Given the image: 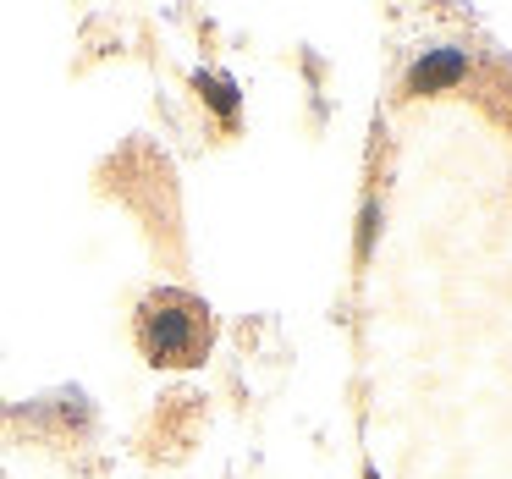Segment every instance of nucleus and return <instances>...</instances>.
<instances>
[{"label":"nucleus","instance_id":"nucleus-1","mask_svg":"<svg viewBox=\"0 0 512 479\" xmlns=\"http://www.w3.org/2000/svg\"><path fill=\"white\" fill-rule=\"evenodd\" d=\"M138 342H144V358L155 369H193L204 364L215 342V320L193 292L166 287L138 309Z\"/></svg>","mask_w":512,"mask_h":479},{"label":"nucleus","instance_id":"nucleus-2","mask_svg":"<svg viewBox=\"0 0 512 479\" xmlns=\"http://www.w3.org/2000/svg\"><path fill=\"white\" fill-rule=\"evenodd\" d=\"M463 78H468V50L441 45V50H424V56L408 67V94H446Z\"/></svg>","mask_w":512,"mask_h":479},{"label":"nucleus","instance_id":"nucleus-3","mask_svg":"<svg viewBox=\"0 0 512 479\" xmlns=\"http://www.w3.org/2000/svg\"><path fill=\"white\" fill-rule=\"evenodd\" d=\"M199 89H204V100H210L221 116H237V83H232V78H215V72H199Z\"/></svg>","mask_w":512,"mask_h":479},{"label":"nucleus","instance_id":"nucleus-4","mask_svg":"<svg viewBox=\"0 0 512 479\" xmlns=\"http://www.w3.org/2000/svg\"><path fill=\"white\" fill-rule=\"evenodd\" d=\"M375 221H380V210H375V204H364V232H358V254H369V243H375Z\"/></svg>","mask_w":512,"mask_h":479}]
</instances>
